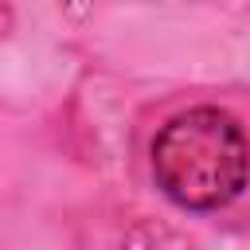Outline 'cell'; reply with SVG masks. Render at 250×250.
Wrapping results in <instances>:
<instances>
[{"instance_id": "cell-1", "label": "cell", "mask_w": 250, "mask_h": 250, "mask_svg": "<svg viewBox=\"0 0 250 250\" xmlns=\"http://www.w3.org/2000/svg\"><path fill=\"white\" fill-rule=\"evenodd\" d=\"M152 176L168 199L188 211L230 203L250 176V145L238 121L199 105L176 113L152 141Z\"/></svg>"}]
</instances>
